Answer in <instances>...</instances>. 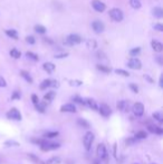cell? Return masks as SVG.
Listing matches in <instances>:
<instances>
[{
  "instance_id": "obj_26",
  "label": "cell",
  "mask_w": 163,
  "mask_h": 164,
  "mask_svg": "<svg viewBox=\"0 0 163 164\" xmlns=\"http://www.w3.org/2000/svg\"><path fill=\"white\" fill-rule=\"evenodd\" d=\"M26 56H27V58L34 60V62H37V60H38V56H37V55L33 54V53H30V51H28V53L26 54Z\"/></svg>"
},
{
  "instance_id": "obj_30",
  "label": "cell",
  "mask_w": 163,
  "mask_h": 164,
  "mask_svg": "<svg viewBox=\"0 0 163 164\" xmlns=\"http://www.w3.org/2000/svg\"><path fill=\"white\" fill-rule=\"evenodd\" d=\"M148 136V134L145 132H143V131H140V132L136 133V135H135V137L136 138H145V137Z\"/></svg>"
},
{
  "instance_id": "obj_21",
  "label": "cell",
  "mask_w": 163,
  "mask_h": 164,
  "mask_svg": "<svg viewBox=\"0 0 163 164\" xmlns=\"http://www.w3.org/2000/svg\"><path fill=\"white\" fill-rule=\"evenodd\" d=\"M149 131H151L152 133H155V134H162L163 133V131L160 127H158V126H152V125L149 126Z\"/></svg>"
},
{
  "instance_id": "obj_41",
  "label": "cell",
  "mask_w": 163,
  "mask_h": 164,
  "mask_svg": "<svg viewBox=\"0 0 163 164\" xmlns=\"http://www.w3.org/2000/svg\"><path fill=\"white\" fill-rule=\"evenodd\" d=\"M58 86H59L58 82H56V81H51L50 82V87H58Z\"/></svg>"
},
{
  "instance_id": "obj_43",
  "label": "cell",
  "mask_w": 163,
  "mask_h": 164,
  "mask_svg": "<svg viewBox=\"0 0 163 164\" xmlns=\"http://www.w3.org/2000/svg\"><path fill=\"white\" fill-rule=\"evenodd\" d=\"M66 56H68L67 53H65V54H61V55H55L56 58H63V57H66Z\"/></svg>"
},
{
  "instance_id": "obj_22",
  "label": "cell",
  "mask_w": 163,
  "mask_h": 164,
  "mask_svg": "<svg viewBox=\"0 0 163 164\" xmlns=\"http://www.w3.org/2000/svg\"><path fill=\"white\" fill-rule=\"evenodd\" d=\"M20 75H21V76H23V77L25 78V79H26V81H27L28 83H33V78H31V76H30V75H29L27 72L23 70V72L20 73Z\"/></svg>"
},
{
  "instance_id": "obj_13",
  "label": "cell",
  "mask_w": 163,
  "mask_h": 164,
  "mask_svg": "<svg viewBox=\"0 0 163 164\" xmlns=\"http://www.w3.org/2000/svg\"><path fill=\"white\" fill-rule=\"evenodd\" d=\"M151 46H152V48L154 49V51H158V53L162 51V49H163L162 44H161V42H160L159 40H152V42H151Z\"/></svg>"
},
{
  "instance_id": "obj_15",
  "label": "cell",
  "mask_w": 163,
  "mask_h": 164,
  "mask_svg": "<svg viewBox=\"0 0 163 164\" xmlns=\"http://www.w3.org/2000/svg\"><path fill=\"white\" fill-rule=\"evenodd\" d=\"M152 14H153V16L155 17V18H162L163 17V10L161 7H155L153 10H152Z\"/></svg>"
},
{
  "instance_id": "obj_17",
  "label": "cell",
  "mask_w": 163,
  "mask_h": 164,
  "mask_svg": "<svg viewBox=\"0 0 163 164\" xmlns=\"http://www.w3.org/2000/svg\"><path fill=\"white\" fill-rule=\"evenodd\" d=\"M42 67H44V69L46 70L47 73H53L55 70V65L51 64V63H45L42 65Z\"/></svg>"
},
{
  "instance_id": "obj_31",
  "label": "cell",
  "mask_w": 163,
  "mask_h": 164,
  "mask_svg": "<svg viewBox=\"0 0 163 164\" xmlns=\"http://www.w3.org/2000/svg\"><path fill=\"white\" fill-rule=\"evenodd\" d=\"M153 117L158 122H163V117H162V115H161V113H159V112H156V113H153Z\"/></svg>"
},
{
  "instance_id": "obj_45",
  "label": "cell",
  "mask_w": 163,
  "mask_h": 164,
  "mask_svg": "<svg viewBox=\"0 0 163 164\" xmlns=\"http://www.w3.org/2000/svg\"><path fill=\"white\" fill-rule=\"evenodd\" d=\"M160 86H161V87L163 86V77H162V76L160 77Z\"/></svg>"
},
{
  "instance_id": "obj_20",
  "label": "cell",
  "mask_w": 163,
  "mask_h": 164,
  "mask_svg": "<svg viewBox=\"0 0 163 164\" xmlns=\"http://www.w3.org/2000/svg\"><path fill=\"white\" fill-rule=\"evenodd\" d=\"M10 56H11V57H14V58H19V57L21 56V53H20L18 49L12 48V49L10 50Z\"/></svg>"
},
{
  "instance_id": "obj_42",
  "label": "cell",
  "mask_w": 163,
  "mask_h": 164,
  "mask_svg": "<svg viewBox=\"0 0 163 164\" xmlns=\"http://www.w3.org/2000/svg\"><path fill=\"white\" fill-rule=\"evenodd\" d=\"M6 85H7V84H6L5 79H4L2 77H0V86H1V87H6Z\"/></svg>"
},
{
  "instance_id": "obj_40",
  "label": "cell",
  "mask_w": 163,
  "mask_h": 164,
  "mask_svg": "<svg viewBox=\"0 0 163 164\" xmlns=\"http://www.w3.org/2000/svg\"><path fill=\"white\" fill-rule=\"evenodd\" d=\"M31 100H33V102H34V103H35L36 105L39 104V102H38L39 100H38V97H37L36 95H33V96H31Z\"/></svg>"
},
{
  "instance_id": "obj_7",
  "label": "cell",
  "mask_w": 163,
  "mask_h": 164,
  "mask_svg": "<svg viewBox=\"0 0 163 164\" xmlns=\"http://www.w3.org/2000/svg\"><path fill=\"white\" fill-rule=\"evenodd\" d=\"M7 116H8L9 119H16V121H20V119H21V114L19 113L18 109H16V108L10 109L9 112H8V114H7Z\"/></svg>"
},
{
  "instance_id": "obj_8",
  "label": "cell",
  "mask_w": 163,
  "mask_h": 164,
  "mask_svg": "<svg viewBox=\"0 0 163 164\" xmlns=\"http://www.w3.org/2000/svg\"><path fill=\"white\" fill-rule=\"evenodd\" d=\"M127 66L132 69H140L142 67V64H141V62L137 58H132V59L129 60Z\"/></svg>"
},
{
  "instance_id": "obj_44",
  "label": "cell",
  "mask_w": 163,
  "mask_h": 164,
  "mask_svg": "<svg viewBox=\"0 0 163 164\" xmlns=\"http://www.w3.org/2000/svg\"><path fill=\"white\" fill-rule=\"evenodd\" d=\"M74 100L75 102H77V103H80V104H84V100H80V98H78V97H75Z\"/></svg>"
},
{
  "instance_id": "obj_46",
  "label": "cell",
  "mask_w": 163,
  "mask_h": 164,
  "mask_svg": "<svg viewBox=\"0 0 163 164\" xmlns=\"http://www.w3.org/2000/svg\"><path fill=\"white\" fill-rule=\"evenodd\" d=\"M14 97L15 98H19V97H20V96L18 95V94H17V93H15V95H14Z\"/></svg>"
},
{
  "instance_id": "obj_27",
  "label": "cell",
  "mask_w": 163,
  "mask_h": 164,
  "mask_svg": "<svg viewBox=\"0 0 163 164\" xmlns=\"http://www.w3.org/2000/svg\"><path fill=\"white\" fill-rule=\"evenodd\" d=\"M140 53H141V48H140V47H136V48L131 49L130 55H131V56H136V55H139Z\"/></svg>"
},
{
  "instance_id": "obj_16",
  "label": "cell",
  "mask_w": 163,
  "mask_h": 164,
  "mask_svg": "<svg viewBox=\"0 0 163 164\" xmlns=\"http://www.w3.org/2000/svg\"><path fill=\"white\" fill-rule=\"evenodd\" d=\"M127 107H129V104H127L126 100H118V103H117V108L123 111V112H125V111H127Z\"/></svg>"
},
{
  "instance_id": "obj_6",
  "label": "cell",
  "mask_w": 163,
  "mask_h": 164,
  "mask_svg": "<svg viewBox=\"0 0 163 164\" xmlns=\"http://www.w3.org/2000/svg\"><path fill=\"white\" fill-rule=\"evenodd\" d=\"M92 28H93L94 31L97 32V34L103 32L104 31V29H105L104 23H103L102 21H99V20H95V21H93V23H92Z\"/></svg>"
},
{
  "instance_id": "obj_18",
  "label": "cell",
  "mask_w": 163,
  "mask_h": 164,
  "mask_svg": "<svg viewBox=\"0 0 163 164\" xmlns=\"http://www.w3.org/2000/svg\"><path fill=\"white\" fill-rule=\"evenodd\" d=\"M6 35L8 37L14 38V39H17L18 38V32L16 31L15 29H8V30H6Z\"/></svg>"
},
{
  "instance_id": "obj_10",
  "label": "cell",
  "mask_w": 163,
  "mask_h": 164,
  "mask_svg": "<svg viewBox=\"0 0 163 164\" xmlns=\"http://www.w3.org/2000/svg\"><path fill=\"white\" fill-rule=\"evenodd\" d=\"M42 151H50V150H56L59 147V144H57V143H46V142H44L42 145Z\"/></svg>"
},
{
  "instance_id": "obj_14",
  "label": "cell",
  "mask_w": 163,
  "mask_h": 164,
  "mask_svg": "<svg viewBox=\"0 0 163 164\" xmlns=\"http://www.w3.org/2000/svg\"><path fill=\"white\" fill-rule=\"evenodd\" d=\"M84 104H86L88 107H91L92 109H98V106L96 104V102L94 100H91V98H86L84 100Z\"/></svg>"
},
{
  "instance_id": "obj_35",
  "label": "cell",
  "mask_w": 163,
  "mask_h": 164,
  "mask_svg": "<svg viewBox=\"0 0 163 164\" xmlns=\"http://www.w3.org/2000/svg\"><path fill=\"white\" fill-rule=\"evenodd\" d=\"M87 46H88V48H91V49H92V48H95V47H96V41L95 40H88L87 41Z\"/></svg>"
},
{
  "instance_id": "obj_25",
  "label": "cell",
  "mask_w": 163,
  "mask_h": 164,
  "mask_svg": "<svg viewBox=\"0 0 163 164\" xmlns=\"http://www.w3.org/2000/svg\"><path fill=\"white\" fill-rule=\"evenodd\" d=\"M77 123H78V125H80V126H83L84 128H87L89 127V124L85 121V119H77Z\"/></svg>"
},
{
  "instance_id": "obj_1",
  "label": "cell",
  "mask_w": 163,
  "mask_h": 164,
  "mask_svg": "<svg viewBox=\"0 0 163 164\" xmlns=\"http://www.w3.org/2000/svg\"><path fill=\"white\" fill-rule=\"evenodd\" d=\"M94 142V134L92 132H87L85 134L84 138H83V144L86 151H89L92 147V144Z\"/></svg>"
},
{
  "instance_id": "obj_23",
  "label": "cell",
  "mask_w": 163,
  "mask_h": 164,
  "mask_svg": "<svg viewBox=\"0 0 163 164\" xmlns=\"http://www.w3.org/2000/svg\"><path fill=\"white\" fill-rule=\"evenodd\" d=\"M35 31L38 32V34H45L46 32V28L40 26V25H37V26H35Z\"/></svg>"
},
{
  "instance_id": "obj_39",
  "label": "cell",
  "mask_w": 163,
  "mask_h": 164,
  "mask_svg": "<svg viewBox=\"0 0 163 164\" xmlns=\"http://www.w3.org/2000/svg\"><path fill=\"white\" fill-rule=\"evenodd\" d=\"M51 162H56V164L61 163V159L59 157H53V159L49 161V163H51Z\"/></svg>"
},
{
  "instance_id": "obj_5",
  "label": "cell",
  "mask_w": 163,
  "mask_h": 164,
  "mask_svg": "<svg viewBox=\"0 0 163 164\" xmlns=\"http://www.w3.org/2000/svg\"><path fill=\"white\" fill-rule=\"evenodd\" d=\"M92 7L94 8V10H96L98 12H103L104 10L106 9V6L104 2H102L101 0H93L92 2Z\"/></svg>"
},
{
  "instance_id": "obj_19",
  "label": "cell",
  "mask_w": 163,
  "mask_h": 164,
  "mask_svg": "<svg viewBox=\"0 0 163 164\" xmlns=\"http://www.w3.org/2000/svg\"><path fill=\"white\" fill-rule=\"evenodd\" d=\"M130 5L134 9H140L141 8V0H130Z\"/></svg>"
},
{
  "instance_id": "obj_11",
  "label": "cell",
  "mask_w": 163,
  "mask_h": 164,
  "mask_svg": "<svg viewBox=\"0 0 163 164\" xmlns=\"http://www.w3.org/2000/svg\"><path fill=\"white\" fill-rule=\"evenodd\" d=\"M98 111H99V113H101L103 116H108V115L111 114V108H110V106L106 104H101Z\"/></svg>"
},
{
  "instance_id": "obj_24",
  "label": "cell",
  "mask_w": 163,
  "mask_h": 164,
  "mask_svg": "<svg viewBox=\"0 0 163 164\" xmlns=\"http://www.w3.org/2000/svg\"><path fill=\"white\" fill-rule=\"evenodd\" d=\"M50 79H45L44 82L40 84V88L42 89H45V88H47V87H50Z\"/></svg>"
},
{
  "instance_id": "obj_32",
  "label": "cell",
  "mask_w": 163,
  "mask_h": 164,
  "mask_svg": "<svg viewBox=\"0 0 163 164\" xmlns=\"http://www.w3.org/2000/svg\"><path fill=\"white\" fill-rule=\"evenodd\" d=\"M54 97H55V93H54V92H49V93H47L46 95H45V100H51Z\"/></svg>"
},
{
  "instance_id": "obj_37",
  "label": "cell",
  "mask_w": 163,
  "mask_h": 164,
  "mask_svg": "<svg viewBox=\"0 0 163 164\" xmlns=\"http://www.w3.org/2000/svg\"><path fill=\"white\" fill-rule=\"evenodd\" d=\"M130 88L133 92H134V93H137V92H139V88H137V86H136V85H134V84H130Z\"/></svg>"
},
{
  "instance_id": "obj_29",
  "label": "cell",
  "mask_w": 163,
  "mask_h": 164,
  "mask_svg": "<svg viewBox=\"0 0 163 164\" xmlns=\"http://www.w3.org/2000/svg\"><path fill=\"white\" fill-rule=\"evenodd\" d=\"M45 137H48V138H53V137H56L58 136V132H47L45 135Z\"/></svg>"
},
{
  "instance_id": "obj_38",
  "label": "cell",
  "mask_w": 163,
  "mask_h": 164,
  "mask_svg": "<svg viewBox=\"0 0 163 164\" xmlns=\"http://www.w3.org/2000/svg\"><path fill=\"white\" fill-rule=\"evenodd\" d=\"M36 107H37V111H39L40 113H44V112H45V107H44L42 105L37 104V106H36Z\"/></svg>"
},
{
  "instance_id": "obj_12",
  "label": "cell",
  "mask_w": 163,
  "mask_h": 164,
  "mask_svg": "<svg viewBox=\"0 0 163 164\" xmlns=\"http://www.w3.org/2000/svg\"><path fill=\"white\" fill-rule=\"evenodd\" d=\"M61 112H68V113H75L76 112V107L74 104H65L61 107Z\"/></svg>"
},
{
  "instance_id": "obj_2",
  "label": "cell",
  "mask_w": 163,
  "mask_h": 164,
  "mask_svg": "<svg viewBox=\"0 0 163 164\" xmlns=\"http://www.w3.org/2000/svg\"><path fill=\"white\" fill-rule=\"evenodd\" d=\"M110 17H111V19L112 20H114V21H116V23H118V21H122L123 20V12H122L121 9H118V8H114V9H111L110 10Z\"/></svg>"
},
{
  "instance_id": "obj_33",
  "label": "cell",
  "mask_w": 163,
  "mask_h": 164,
  "mask_svg": "<svg viewBox=\"0 0 163 164\" xmlns=\"http://www.w3.org/2000/svg\"><path fill=\"white\" fill-rule=\"evenodd\" d=\"M115 73L120 74V75H123L125 77H129L130 76V74L127 73V72H125V70H123V69H115Z\"/></svg>"
},
{
  "instance_id": "obj_4",
  "label": "cell",
  "mask_w": 163,
  "mask_h": 164,
  "mask_svg": "<svg viewBox=\"0 0 163 164\" xmlns=\"http://www.w3.org/2000/svg\"><path fill=\"white\" fill-rule=\"evenodd\" d=\"M82 41V38L79 35L77 34H70L69 36L66 38V44L68 46H73V45H77Z\"/></svg>"
},
{
  "instance_id": "obj_34",
  "label": "cell",
  "mask_w": 163,
  "mask_h": 164,
  "mask_svg": "<svg viewBox=\"0 0 163 164\" xmlns=\"http://www.w3.org/2000/svg\"><path fill=\"white\" fill-rule=\"evenodd\" d=\"M153 28L155 29V30H159V31H162V30H163V25H162V23H154Z\"/></svg>"
},
{
  "instance_id": "obj_28",
  "label": "cell",
  "mask_w": 163,
  "mask_h": 164,
  "mask_svg": "<svg viewBox=\"0 0 163 164\" xmlns=\"http://www.w3.org/2000/svg\"><path fill=\"white\" fill-rule=\"evenodd\" d=\"M97 69H99L101 72H104V73H110L111 72V68H108L106 66H103V65H97Z\"/></svg>"
},
{
  "instance_id": "obj_36",
  "label": "cell",
  "mask_w": 163,
  "mask_h": 164,
  "mask_svg": "<svg viewBox=\"0 0 163 164\" xmlns=\"http://www.w3.org/2000/svg\"><path fill=\"white\" fill-rule=\"evenodd\" d=\"M26 41H27L28 44H30V45H34V44H35V38H34L33 36H27L26 37Z\"/></svg>"
},
{
  "instance_id": "obj_9",
  "label": "cell",
  "mask_w": 163,
  "mask_h": 164,
  "mask_svg": "<svg viewBox=\"0 0 163 164\" xmlns=\"http://www.w3.org/2000/svg\"><path fill=\"white\" fill-rule=\"evenodd\" d=\"M133 112H134V114L136 116H142L143 113H144V106H143V104H141V103L134 104V106H133Z\"/></svg>"
},
{
  "instance_id": "obj_3",
  "label": "cell",
  "mask_w": 163,
  "mask_h": 164,
  "mask_svg": "<svg viewBox=\"0 0 163 164\" xmlns=\"http://www.w3.org/2000/svg\"><path fill=\"white\" fill-rule=\"evenodd\" d=\"M97 155L99 156V159L104 161L105 163L108 162V153H107L106 147H105L104 144H99L97 146Z\"/></svg>"
}]
</instances>
